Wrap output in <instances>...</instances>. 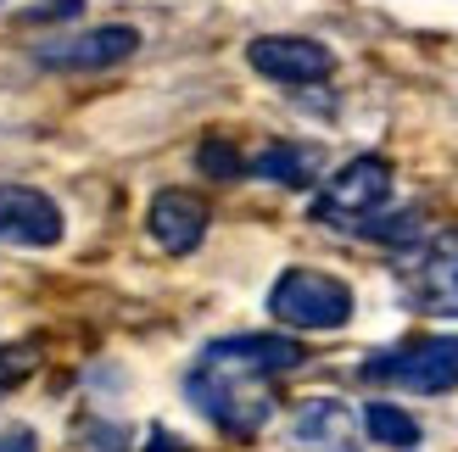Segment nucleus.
Wrapping results in <instances>:
<instances>
[{
    "label": "nucleus",
    "mask_w": 458,
    "mask_h": 452,
    "mask_svg": "<svg viewBox=\"0 0 458 452\" xmlns=\"http://www.w3.org/2000/svg\"><path fill=\"white\" fill-rule=\"evenodd\" d=\"M196 168L208 173V179H241L246 173V163H241V151L229 146V140H208L196 151Z\"/></svg>",
    "instance_id": "13"
},
{
    "label": "nucleus",
    "mask_w": 458,
    "mask_h": 452,
    "mask_svg": "<svg viewBox=\"0 0 458 452\" xmlns=\"http://www.w3.org/2000/svg\"><path fill=\"white\" fill-rule=\"evenodd\" d=\"M79 6H84V0H51V6H34L29 22H39V17H79Z\"/></svg>",
    "instance_id": "15"
},
{
    "label": "nucleus",
    "mask_w": 458,
    "mask_h": 452,
    "mask_svg": "<svg viewBox=\"0 0 458 452\" xmlns=\"http://www.w3.org/2000/svg\"><path fill=\"white\" fill-rule=\"evenodd\" d=\"M347 436H352V414L341 402L318 397L296 414V441H308V447H347Z\"/></svg>",
    "instance_id": "10"
},
{
    "label": "nucleus",
    "mask_w": 458,
    "mask_h": 452,
    "mask_svg": "<svg viewBox=\"0 0 458 452\" xmlns=\"http://www.w3.org/2000/svg\"><path fill=\"white\" fill-rule=\"evenodd\" d=\"M363 380L403 386V391H420V397L458 391V341L453 335H420V341H403L392 352H375L363 364Z\"/></svg>",
    "instance_id": "2"
},
{
    "label": "nucleus",
    "mask_w": 458,
    "mask_h": 452,
    "mask_svg": "<svg viewBox=\"0 0 458 452\" xmlns=\"http://www.w3.org/2000/svg\"><path fill=\"white\" fill-rule=\"evenodd\" d=\"M392 196V163L386 156H352L347 168H335V179H325V190L313 201V218L330 230H358L363 218H375Z\"/></svg>",
    "instance_id": "4"
},
{
    "label": "nucleus",
    "mask_w": 458,
    "mask_h": 452,
    "mask_svg": "<svg viewBox=\"0 0 458 452\" xmlns=\"http://www.w3.org/2000/svg\"><path fill=\"white\" fill-rule=\"evenodd\" d=\"M34 369V347H0V391H12Z\"/></svg>",
    "instance_id": "14"
},
{
    "label": "nucleus",
    "mask_w": 458,
    "mask_h": 452,
    "mask_svg": "<svg viewBox=\"0 0 458 452\" xmlns=\"http://www.w3.org/2000/svg\"><path fill=\"white\" fill-rule=\"evenodd\" d=\"M140 51V34L129 22H106V29H84V34H62L39 45V67L51 73H101V67H118Z\"/></svg>",
    "instance_id": "5"
},
{
    "label": "nucleus",
    "mask_w": 458,
    "mask_h": 452,
    "mask_svg": "<svg viewBox=\"0 0 458 452\" xmlns=\"http://www.w3.org/2000/svg\"><path fill=\"white\" fill-rule=\"evenodd\" d=\"M251 173L274 179V185H296V190H302L308 179H313V151L308 146H268L258 163H251Z\"/></svg>",
    "instance_id": "11"
},
{
    "label": "nucleus",
    "mask_w": 458,
    "mask_h": 452,
    "mask_svg": "<svg viewBox=\"0 0 458 452\" xmlns=\"http://www.w3.org/2000/svg\"><path fill=\"white\" fill-rule=\"evenodd\" d=\"M268 313L291 330H341L352 319V290L318 268H285L268 290Z\"/></svg>",
    "instance_id": "3"
},
{
    "label": "nucleus",
    "mask_w": 458,
    "mask_h": 452,
    "mask_svg": "<svg viewBox=\"0 0 458 452\" xmlns=\"http://www.w3.org/2000/svg\"><path fill=\"white\" fill-rule=\"evenodd\" d=\"M414 297L425 313L458 319V235H437L414 268Z\"/></svg>",
    "instance_id": "9"
},
{
    "label": "nucleus",
    "mask_w": 458,
    "mask_h": 452,
    "mask_svg": "<svg viewBox=\"0 0 458 452\" xmlns=\"http://www.w3.org/2000/svg\"><path fill=\"white\" fill-rule=\"evenodd\" d=\"M208 201L191 196V190H163L151 196V213H146V230L151 240L163 246L168 257H191L201 240H208Z\"/></svg>",
    "instance_id": "8"
},
{
    "label": "nucleus",
    "mask_w": 458,
    "mask_h": 452,
    "mask_svg": "<svg viewBox=\"0 0 458 452\" xmlns=\"http://www.w3.org/2000/svg\"><path fill=\"white\" fill-rule=\"evenodd\" d=\"M0 452H39V447H34L29 431H6V436H0Z\"/></svg>",
    "instance_id": "16"
},
{
    "label": "nucleus",
    "mask_w": 458,
    "mask_h": 452,
    "mask_svg": "<svg viewBox=\"0 0 458 452\" xmlns=\"http://www.w3.org/2000/svg\"><path fill=\"white\" fill-rule=\"evenodd\" d=\"M363 431H369L380 447H420V424H414V414L392 408V402H369V408H363Z\"/></svg>",
    "instance_id": "12"
},
{
    "label": "nucleus",
    "mask_w": 458,
    "mask_h": 452,
    "mask_svg": "<svg viewBox=\"0 0 458 452\" xmlns=\"http://www.w3.org/2000/svg\"><path fill=\"white\" fill-rule=\"evenodd\" d=\"M246 62L274 84H318V79L335 73L330 45H318L308 34H263V39L246 45Z\"/></svg>",
    "instance_id": "6"
},
{
    "label": "nucleus",
    "mask_w": 458,
    "mask_h": 452,
    "mask_svg": "<svg viewBox=\"0 0 458 452\" xmlns=\"http://www.w3.org/2000/svg\"><path fill=\"white\" fill-rule=\"evenodd\" d=\"M302 364V347L291 335H229L201 352L191 369V402L229 436H258L274 419V374Z\"/></svg>",
    "instance_id": "1"
},
{
    "label": "nucleus",
    "mask_w": 458,
    "mask_h": 452,
    "mask_svg": "<svg viewBox=\"0 0 458 452\" xmlns=\"http://www.w3.org/2000/svg\"><path fill=\"white\" fill-rule=\"evenodd\" d=\"M0 240L6 246H56L62 207L34 185H0Z\"/></svg>",
    "instance_id": "7"
}]
</instances>
